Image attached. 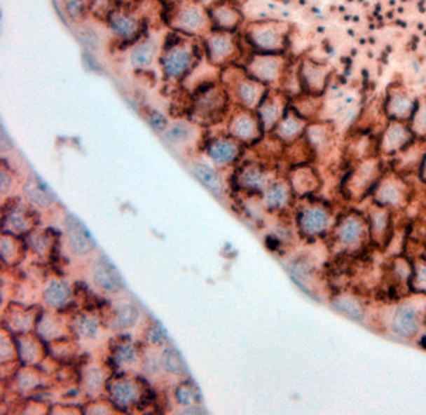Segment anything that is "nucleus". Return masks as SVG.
I'll return each mask as SVG.
<instances>
[{
    "label": "nucleus",
    "mask_w": 426,
    "mask_h": 415,
    "mask_svg": "<svg viewBox=\"0 0 426 415\" xmlns=\"http://www.w3.org/2000/svg\"><path fill=\"white\" fill-rule=\"evenodd\" d=\"M25 192L27 199L37 206H48L53 202V193L39 178L29 179L25 185Z\"/></svg>",
    "instance_id": "obj_28"
},
{
    "label": "nucleus",
    "mask_w": 426,
    "mask_h": 415,
    "mask_svg": "<svg viewBox=\"0 0 426 415\" xmlns=\"http://www.w3.org/2000/svg\"><path fill=\"white\" fill-rule=\"evenodd\" d=\"M117 354H118V358L121 361H132L135 358V353H134V350H132L131 346H121L118 348Z\"/></svg>",
    "instance_id": "obj_44"
},
{
    "label": "nucleus",
    "mask_w": 426,
    "mask_h": 415,
    "mask_svg": "<svg viewBox=\"0 0 426 415\" xmlns=\"http://www.w3.org/2000/svg\"><path fill=\"white\" fill-rule=\"evenodd\" d=\"M207 12L210 16L212 29L217 30L233 33L243 22V15L238 9L236 4L229 2V0L217 2L212 8H209Z\"/></svg>",
    "instance_id": "obj_17"
},
{
    "label": "nucleus",
    "mask_w": 426,
    "mask_h": 415,
    "mask_svg": "<svg viewBox=\"0 0 426 415\" xmlns=\"http://www.w3.org/2000/svg\"><path fill=\"white\" fill-rule=\"evenodd\" d=\"M192 134H193V130L191 125H188L185 123H178L167 130L165 138L168 142L177 145V144L186 142L192 137Z\"/></svg>",
    "instance_id": "obj_37"
},
{
    "label": "nucleus",
    "mask_w": 426,
    "mask_h": 415,
    "mask_svg": "<svg viewBox=\"0 0 426 415\" xmlns=\"http://www.w3.org/2000/svg\"><path fill=\"white\" fill-rule=\"evenodd\" d=\"M137 320L138 310L134 306H123L116 311L111 326L114 330H125L132 327Z\"/></svg>",
    "instance_id": "obj_36"
},
{
    "label": "nucleus",
    "mask_w": 426,
    "mask_h": 415,
    "mask_svg": "<svg viewBox=\"0 0 426 415\" xmlns=\"http://www.w3.org/2000/svg\"><path fill=\"white\" fill-rule=\"evenodd\" d=\"M425 259H426V253H425Z\"/></svg>",
    "instance_id": "obj_48"
},
{
    "label": "nucleus",
    "mask_w": 426,
    "mask_h": 415,
    "mask_svg": "<svg viewBox=\"0 0 426 415\" xmlns=\"http://www.w3.org/2000/svg\"><path fill=\"white\" fill-rule=\"evenodd\" d=\"M175 397L178 400L179 404H184V405H188L192 402V400L195 398L193 395V388L189 387L188 384H181L177 391H175Z\"/></svg>",
    "instance_id": "obj_41"
},
{
    "label": "nucleus",
    "mask_w": 426,
    "mask_h": 415,
    "mask_svg": "<svg viewBox=\"0 0 426 415\" xmlns=\"http://www.w3.org/2000/svg\"><path fill=\"white\" fill-rule=\"evenodd\" d=\"M64 9L69 18H71L73 20H78L85 15L84 0H66Z\"/></svg>",
    "instance_id": "obj_40"
},
{
    "label": "nucleus",
    "mask_w": 426,
    "mask_h": 415,
    "mask_svg": "<svg viewBox=\"0 0 426 415\" xmlns=\"http://www.w3.org/2000/svg\"><path fill=\"white\" fill-rule=\"evenodd\" d=\"M416 107V100L401 86H394L390 88L387 101H385V113L391 120L397 121H409Z\"/></svg>",
    "instance_id": "obj_15"
},
{
    "label": "nucleus",
    "mask_w": 426,
    "mask_h": 415,
    "mask_svg": "<svg viewBox=\"0 0 426 415\" xmlns=\"http://www.w3.org/2000/svg\"><path fill=\"white\" fill-rule=\"evenodd\" d=\"M413 140L415 135L409 125H406L404 121L391 120L385 131L383 132L380 141V151L384 155H394L404 151L405 148H409Z\"/></svg>",
    "instance_id": "obj_13"
},
{
    "label": "nucleus",
    "mask_w": 426,
    "mask_h": 415,
    "mask_svg": "<svg viewBox=\"0 0 426 415\" xmlns=\"http://www.w3.org/2000/svg\"><path fill=\"white\" fill-rule=\"evenodd\" d=\"M228 107V93L215 84H206L196 90L191 114L200 123H217Z\"/></svg>",
    "instance_id": "obj_2"
},
{
    "label": "nucleus",
    "mask_w": 426,
    "mask_h": 415,
    "mask_svg": "<svg viewBox=\"0 0 426 415\" xmlns=\"http://www.w3.org/2000/svg\"><path fill=\"white\" fill-rule=\"evenodd\" d=\"M94 283L105 292L117 293L123 289L121 278L109 261H98L94 268Z\"/></svg>",
    "instance_id": "obj_24"
},
{
    "label": "nucleus",
    "mask_w": 426,
    "mask_h": 415,
    "mask_svg": "<svg viewBox=\"0 0 426 415\" xmlns=\"http://www.w3.org/2000/svg\"><path fill=\"white\" fill-rule=\"evenodd\" d=\"M334 307L341 311L343 315L352 320H362L364 319V307L359 300L351 294H340L334 300Z\"/></svg>",
    "instance_id": "obj_29"
},
{
    "label": "nucleus",
    "mask_w": 426,
    "mask_h": 415,
    "mask_svg": "<svg viewBox=\"0 0 426 415\" xmlns=\"http://www.w3.org/2000/svg\"><path fill=\"white\" fill-rule=\"evenodd\" d=\"M331 70L310 59H304L298 67V83L310 95H320L327 87Z\"/></svg>",
    "instance_id": "obj_10"
},
{
    "label": "nucleus",
    "mask_w": 426,
    "mask_h": 415,
    "mask_svg": "<svg viewBox=\"0 0 426 415\" xmlns=\"http://www.w3.org/2000/svg\"><path fill=\"white\" fill-rule=\"evenodd\" d=\"M66 232H67L69 246L73 253L87 254L91 250H94L95 247L94 240L88 235L87 229L81 225V222L74 217H69L66 219Z\"/></svg>",
    "instance_id": "obj_23"
},
{
    "label": "nucleus",
    "mask_w": 426,
    "mask_h": 415,
    "mask_svg": "<svg viewBox=\"0 0 426 415\" xmlns=\"http://www.w3.org/2000/svg\"><path fill=\"white\" fill-rule=\"evenodd\" d=\"M249 43L260 53L280 55L286 50L289 26L282 22H253L246 29Z\"/></svg>",
    "instance_id": "obj_1"
},
{
    "label": "nucleus",
    "mask_w": 426,
    "mask_h": 415,
    "mask_svg": "<svg viewBox=\"0 0 426 415\" xmlns=\"http://www.w3.org/2000/svg\"><path fill=\"white\" fill-rule=\"evenodd\" d=\"M391 329L402 339L415 337L420 329V316L418 310L409 303L398 306L391 319Z\"/></svg>",
    "instance_id": "obj_18"
},
{
    "label": "nucleus",
    "mask_w": 426,
    "mask_h": 415,
    "mask_svg": "<svg viewBox=\"0 0 426 415\" xmlns=\"http://www.w3.org/2000/svg\"><path fill=\"white\" fill-rule=\"evenodd\" d=\"M366 217L350 212L340 218L333 229V240L337 249L344 252L359 250L369 240Z\"/></svg>",
    "instance_id": "obj_3"
},
{
    "label": "nucleus",
    "mask_w": 426,
    "mask_h": 415,
    "mask_svg": "<svg viewBox=\"0 0 426 415\" xmlns=\"http://www.w3.org/2000/svg\"><path fill=\"white\" fill-rule=\"evenodd\" d=\"M149 124L152 125V128H155L156 131H164L168 128V123L167 118L158 111H152L149 114Z\"/></svg>",
    "instance_id": "obj_42"
},
{
    "label": "nucleus",
    "mask_w": 426,
    "mask_h": 415,
    "mask_svg": "<svg viewBox=\"0 0 426 415\" xmlns=\"http://www.w3.org/2000/svg\"><path fill=\"white\" fill-rule=\"evenodd\" d=\"M163 365L170 373H174V374H181V373L185 372L184 360L179 355V353L174 348H168V350L164 351Z\"/></svg>",
    "instance_id": "obj_38"
},
{
    "label": "nucleus",
    "mask_w": 426,
    "mask_h": 415,
    "mask_svg": "<svg viewBox=\"0 0 426 415\" xmlns=\"http://www.w3.org/2000/svg\"><path fill=\"white\" fill-rule=\"evenodd\" d=\"M172 26L177 32L186 36H200L212 32L209 12L198 2H191L178 8L172 18Z\"/></svg>",
    "instance_id": "obj_5"
},
{
    "label": "nucleus",
    "mask_w": 426,
    "mask_h": 415,
    "mask_svg": "<svg viewBox=\"0 0 426 415\" xmlns=\"http://www.w3.org/2000/svg\"><path fill=\"white\" fill-rule=\"evenodd\" d=\"M420 177H422L423 182L426 184V155H425V158L422 160V167H420Z\"/></svg>",
    "instance_id": "obj_46"
},
{
    "label": "nucleus",
    "mask_w": 426,
    "mask_h": 415,
    "mask_svg": "<svg viewBox=\"0 0 426 415\" xmlns=\"http://www.w3.org/2000/svg\"><path fill=\"white\" fill-rule=\"evenodd\" d=\"M307 127V121L300 113H297L296 110H287L273 131L276 132V137L280 141L293 144L300 140V137L305 132Z\"/></svg>",
    "instance_id": "obj_20"
},
{
    "label": "nucleus",
    "mask_w": 426,
    "mask_h": 415,
    "mask_svg": "<svg viewBox=\"0 0 426 415\" xmlns=\"http://www.w3.org/2000/svg\"><path fill=\"white\" fill-rule=\"evenodd\" d=\"M192 172L195 174V177L206 186L209 188L213 193L219 195L222 192V179L218 175L217 171H213L210 167L205 165V164H195L192 167Z\"/></svg>",
    "instance_id": "obj_31"
},
{
    "label": "nucleus",
    "mask_w": 426,
    "mask_h": 415,
    "mask_svg": "<svg viewBox=\"0 0 426 415\" xmlns=\"http://www.w3.org/2000/svg\"><path fill=\"white\" fill-rule=\"evenodd\" d=\"M240 181L249 189H259L266 181V172L259 164H249L240 172Z\"/></svg>",
    "instance_id": "obj_35"
},
{
    "label": "nucleus",
    "mask_w": 426,
    "mask_h": 415,
    "mask_svg": "<svg viewBox=\"0 0 426 415\" xmlns=\"http://www.w3.org/2000/svg\"><path fill=\"white\" fill-rule=\"evenodd\" d=\"M229 130H231V135L235 140H238L239 142H245V144H253V142L259 141L264 131L257 113L253 114L247 109L236 113L232 117Z\"/></svg>",
    "instance_id": "obj_12"
},
{
    "label": "nucleus",
    "mask_w": 426,
    "mask_h": 415,
    "mask_svg": "<svg viewBox=\"0 0 426 415\" xmlns=\"http://www.w3.org/2000/svg\"><path fill=\"white\" fill-rule=\"evenodd\" d=\"M305 138L312 151H322L329 147L331 132L326 124H311L305 130Z\"/></svg>",
    "instance_id": "obj_30"
},
{
    "label": "nucleus",
    "mask_w": 426,
    "mask_h": 415,
    "mask_svg": "<svg viewBox=\"0 0 426 415\" xmlns=\"http://www.w3.org/2000/svg\"><path fill=\"white\" fill-rule=\"evenodd\" d=\"M409 121H411L409 127L415 138L426 141V97L416 101L415 111Z\"/></svg>",
    "instance_id": "obj_34"
},
{
    "label": "nucleus",
    "mask_w": 426,
    "mask_h": 415,
    "mask_svg": "<svg viewBox=\"0 0 426 415\" xmlns=\"http://www.w3.org/2000/svg\"><path fill=\"white\" fill-rule=\"evenodd\" d=\"M408 200V191L405 184L397 177H387L380 179L374 191V202L385 208H402Z\"/></svg>",
    "instance_id": "obj_14"
},
{
    "label": "nucleus",
    "mask_w": 426,
    "mask_h": 415,
    "mask_svg": "<svg viewBox=\"0 0 426 415\" xmlns=\"http://www.w3.org/2000/svg\"><path fill=\"white\" fill-rule=\"evenodd\" d=\"M109 25L114 36L121 40H134L141 33V22L132 13L111 12L109 15Z\"/></svg>",
    "instance_id": "obj_21"
},
{
    "label": "nucleus",
    "mask_w": 426,
    "mask_h": 415,
    "mask_svg": "<svg viewBox=\"0 0 426 415\" xmlns=\"http://www.w3.org/2000/svg\"><path fill=\"white\" fill-rule=\"evenodd\" d=\"M70 297V289L66 283L62 282H51L44 290V300L48 306L60 307Z\"/></svg>",
    "instance_id": "obj_33"
},
{
    "label": "nucleus",
    "mask_w": 426,
    "mask_h": 415,
    "mask_svg": "<svg viewBox=\"0 0 426 415\" xmlns=\"http://www.w3.org/2000/svg\"><path fill=\"white\" fill-rule=\"evenodd\" d=\"M381 167L376 160H366L362 161L355 171L347 179V191L348 195L354 199H362L368 195V191L376 188L381 179Z\"/></svg>",
    "instance_id": "obj_9"
},
{
    "label": "nucleus",
    "mask_w": 426,
    "mask_h": 415,
    "mask_svg": "<svg viewBox=\"0 0 426 415\" xmlns=\"http://www.w3.org/2000/svg\"><path fill=\"white\" fill-rule=\"evenodd\" d=\"M291 186L290 182H272L268 189H266V203H268L273 210H283L286 208L291 199Z\"/></svg>",
    "instance_id": "obj_27"
},
{
    "label": "nucleus",
    "mask_w": 426,
    "mask_h": 415,
    "mask_svg": "<svg viewBox=\"0 0 426 415\" xmlns=\"http://www.w3.org/2000/svg\"><path fill=\"white\" fill-rule=\"evenodd\" d=\"M196 2L200 4L203 8H212L217 2H219V0H196Z\"/></svg>",
    "instance_id": "obj_45"
},
{
    "label": "nucleus",
    "mask_w": 426,
    "mask_h": 415,
    "mask_svg": "<svg viewBox=\"0 0 426 415\" xmlns=\"http://www.w3.org/2000/svg\"><path fill=\"white\" fill-rule=\"evenodd\" d=\"M245 69L252 79L268 86L283 77L286 72V60L282 55L256 53L247 60Z\"/></svg>",
    "instance_id": "obj_8"
},
{
    "label": "nucleus",
    "mask_w": 426,
    "mask_h": 415,
    "mask_svg": "<svg viewBox=\"0 0 426 415\" xmlns=\"http://www.w3.org/2000/svg\"><path fill=\"white\" fill-rule=\"evenodd\" d=\"M297 224L301 233L308 238L323 236L333 226L331 210L327 205L320 202L305 205L298 212Z\"/></svg>",
    "instance_id": "obj_7"
},
{
    "label": "nucleus",
    "mask_w": 426,
    "mask_h": 415,
    "mask_svg": "<svg viewBox=\"0 0 426 415\" xmlns=\"http://www.w3.org/2000/svg\"><path fill=\"white\" fill-rule=\"evenodd\" d=\"M207 60L212 66L222 67L239 56V44L231 32H210L205 41Z\"/></svg>",
    "instance_id": "obj_6"
},
{
    "label": "nucleus",
    "mask_w": 426,
    "mask_h": 415,
    "mask_svg": "<svg viewBox=\"0 0 426 415\" xmlns=\"http://www.w3.org/2000/svg\"><path fill=\"white\" fill-rule=\"evenodd\" d=\"M287 111V102L282 93L276 91L275 94L269 93L266 94L260 106L257 107V116L261 121V125L264 131H273L275 127L279 124V121L283 118V116Z\"/></svg>",
    "instance_id": "obj_16"
},
{
    "label": "nucleus",
    "mask_w": 426,
    "mask_h": 415,
    "mask_svg": "<svg viewBox=\"0 0 426 415\" xmlns=\"http://www.w3.org/2000/svg\"><path fill=\"white\" fill-rule=\"evenodd\" d=\"M229 2H232V4H239V2H243V0H229Z\"/></svg>",
    "instance_id": "obj_47"
},
{
    "label": "nucleus",
    "mask_w": 426,
    "mask_h": 415,
    "mask_svg": "<svg viewBox=\"0 0 426 415\" xmlns=\"http://www.w3.org/2000/svg\"><path fill=\"white\" fill-rule=\"evenodd\" d=\"M368 228L369 238L376 245L384 247L391 242L392 235V221L391 210L378 203H372L368 210Z\"/></svg>",
    "instance_id": "obj_11"
},
{
    "label": "nucleus",
    "mask_w": 426,
    "mask_h": 415,
    "mask_svg": "<svg viewBox=\"0 0 426 415\" xmlns=\"http://www.w3.org/2000/svg\"><path fill=\"white\" fill-rule=\"evenodd\" d=\"M161 63L167 79L182 80L188 77L189 73L199 64L196 47L181 40L167 44Z\"/></svg>",
    "instance_id": "obj_4"
},
{
    "label": "nucleus",
    "mask_w": 426,
    "mask_h": 415,
    "mask_svg": "<svg viewBox=\"0 0 426 415\" xmlns=\"http://www.w3.org/2000/svg\"><path fill=\"white\" fill-rule=\"evenodd\" d=\"M411 285L416 292L426 293V259H420L413 264Z\"/></svg>",
    "instance_id": "obj_39"
},
{
    "label": "nucleus",
    "mask_w": 426,
    "mask_h": 415,
    "mask_svg": "<svg viewBox=\"0 0 426 415\" xmlns=\"http://www.w3.org/2000/svg\"><path fill=\"white\" fill-rule=\"evenodd\" d=\"M209 157L222 165L233 163L240 154V144L233 137H221L212 140L207 145Z\"/></svg>",
    "instance_id": "obj_22"
},
{
    "label": "nucleus",
    "mask_w": 426,
    "mask_h": 415,
    "mask_svg": "<svg viewBox=\"0 0 426 415\" xmlns=\"http://www.w3.org/2000/svg\"><path fill=\"white\" fill-rule=\"evenodd\" d=\"M111 395H113V400L118 405H130V404L135 402L137 400H139V398H137L138 397L137 387L127 380H120L116 384H113Z\"/></svg>",
    "instance_id": "obj_32"
},
{
    "label": "nucleus",
    "mask_w": 426,
    "mask_h": 415,
    "mask_svg": "<svg viewBox=\"0 0 426 415\" xmlns=\"http://www.w3.org/2000/svg\"><path fill=\"white\" fill-rule=\"evenodd\" d=\"M156 55V41L152 39H144L134 46L130 55V60L134 69L144 70L149 67Z\"/></svg>",
    "instance_id": "obj_26"
},
{
    "label": "nucleus",
    "mask_w": 426,
    "mask_h": 415,
    "mask_svg": "<svg viewBox=\"0 0 426 415\" xmlns=\"http://www.w3.org/2000/svg\"><path fill=\"white\" fill-rule=\"evenodd\" d=\"M320 182L322 181H320L315 170L305 165H300L297 170H293L290 177V186L297 195L315 192L320 188Z\"/></svg>",
    "instance_id": "obj_25"
},
{
    "label": "nucleus",
    "mask_w": 426,
    "mask_h": 415,
    "mask_svg": "<svg viewBox=\"0 0 426 415\" xmlns=\"http://www.w3.org/2000/svg\"><path fill=\"white\" fill-rule=\"evenodd\" d=\"M268 91L269 90L266 87V84L252 79L247 73H245V76L236 80L235 93L242 106L247 110H253V109L257 110V107L260 106V102L263 101L266 94H268Z\"/></svg>",
    "instance_id": "obj_19"
},
{
    "label": "nucleus",
    "mask_w": 426,
    "mask_h": 415,
    "mask_svg": "<svg viewBox=\"0 0 426 415\" xmlns=\"http://www.w3.org/2000/svg\"><path fill=\"white\" fill-rule=\"evenodd\" d=\"M95 327H97V325H95L91 319H87V318H83V319L78 322V325H77V329L80 330V333L84 334V336H87V337L94 336Z\"/></svg>",
    "instance_id": "obj_43"
}]
</instances>
